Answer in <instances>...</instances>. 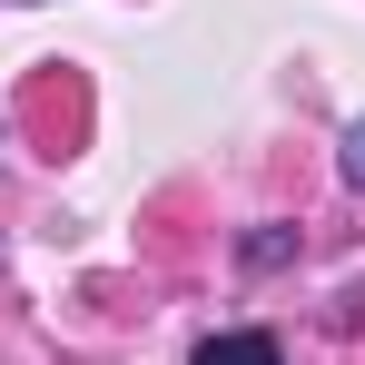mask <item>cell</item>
<instances>
[{
	"mask_svg": "<svg viewBox=\"0 0 365 365\" xmlns=\"http://www.w3.org/2000/svg\"><path fill=\"white\" fill-rule=\"evenodd\" d=\"M187 365H287V346H277L267 326H227V336H197Z\"/></svg>",
	"mask_w": 365,
	"mask_h": 365,
	"instance_id": "6da1fadb",
	"label": "cell"
},
{
	"mask_svg": "<svg viewBox=\"0 0 365 365\" xmlns=\"http://www.w3.org/2000/svg\"><path fill=\"white\" fill-rule=\"evenodd\" d=\"M346 187H365V119L346 128Z\"/></svg>",
	"mask_w": 365,
	"mask_h": 365,
	"instance_id": "7a4b0ae2",
	"label": "cell"
}]
</instances>
